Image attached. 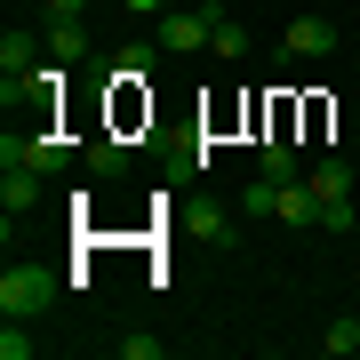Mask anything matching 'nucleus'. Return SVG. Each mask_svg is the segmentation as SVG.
Returning <instances> with one entry per match:
<instances>
[{
  "label": "nucleus",
  "instance_id": "obj_1",
  "mask_svg": "<svg viewBox=\"0 0 360 360\" xmlns=\"http://www.w3.org/2000/svg\"><path fill=\"white\" fill-rule=\"evenodd\" d=\"M56 288H65V281H56L49 264H32V257L8 264V272H0V321H32V312H49Z\"/></svg>",
  "mask_w": 360,
  "mask_h": 360
},
{
  "label": "nucleus",
  "instance_id": "obj_2",
  "mask_svg": "<svg viewBox=\"0 0 360 360\" xmlns=\"http://www.w3.org/2000/svg\"><path fill=\"white\" fill-rule=\"evenodd\" d=\"M65 160H72V144L56 129H40V120H25V129L0 136V168H40V176H49V168H65Z\"/></svg>",
  "mask_w": 360,
  "mask_h": 360
},
{
  "label": "nucleus",
  "instance_id": "obj_3",
  "mask_svg": "<svg viewBox=\"0 0 360 360\" xmlns=\"http://www.w3.org/2000/svg\"><path fill=\"white\" fill-rule=\"evenodd\" d=\"M217 16H224V8H168V16H160V49H168V56L208 49V40H217Z\"/></svg>",
  "mask_w": 360,
  "mask_h": 360
},
{
  "label": "nucleus",
  "instance_id": "obj_4",
  "mask_svg": "<svg viewBox=\"0 0 360 360\" xmlns=\"http://www.w3.org/2000/svg\"><path fill=\"white\" fill-rule=\"evenodd\" d=\"M0 208H8L0 217V240H16V224L40 208V168H0Z\"/></svg>",
  "mask_w": 360,
  "mask_h": 360
},
{
  "label": "nucleus",
  "instance_id": "obj_5",
  "mask_svg": "<svg viewBox=\"0 0 360 360\" xmlns=\"http://www.w3.org/2000/svg\"><path fill=\"white\" fill-rule=\"evenodd\" d=\"M336 49V25L328 16H296V25L281 32V56H296V65H312V56H328Z\"/></svg>",
  "mask_w": 360,
  "mask_h": 360
},
{
  "label": "nucleus",
  "instance_id": "obj_6",
  "mask_svg": "<svg viewBox=\"0 0 360 360\" xmlns=\"http://www.w3.org/2000/svg\"><path fill=\"white\" fill-rule=\"evenodd\" d=\"M272 224H321V193H312L304 176H288L281 200H272Z\"/></svg>",
  "mask_w": 360,
  "mask_h": 360
},
{
  "label": "nucleus",
  "instance_id": "obj_7",
  "mask_svg": "<svg viewBox=\"0 0 360 360\" xmlns=\"http://www.w3.org/2000/svg\"><path fill=\"white\" fill-rule=\"evenodd\" d=\"M40 56H49V49H40L32 32H8V40H0V80H32Z\"/></svg>",
  "mask_w": 360,
  "mask_h": 360
},
{
  "label": "nucleus",
  "instance_id": "obj_8",
  "mask_svg": "<svg viewBox=\"0 0 360 360\" xmlns=\"http://www.w3.org/2000/svg\"><path fill=\"white\" fill-rule=\"evenodd\" d=\"M304 184L321 193V208H328V200H352V160H336V153H328V160H312V168H304Z\"/></svg>",
  "mask_w": 360,
  "mask_h": 360
},
{
  "label": "nucleus",
  "instance_id": "obj_9",
  "mask_svg": "<svg viewBox=\"0 0 360 360\" xmlns=\"http://www.w3.org/2000/svg\"><path fill=\"white\" fill-rule=\"evenodd\" d=\"M40 49H49V65H80V56H89V32H80V25H49Z\"/></svg>",
  "mask_w": 360,
  "mask_h": 360
},
{
  "label": "nucleus",
  "instance_id": "obj_10",
  "mask_svg": "<svg viewBox=\"0 0 360 360\" xmlns=\"http://www.w3.org/2000/svg\"><path fill=\"white\" fill-rule=\"evenodd\" d=\"M321 352H328V360H352V352H360V321H352V312H336V321H328Z\"/></svg>",
  "mask_w": 360,
  "mask_h": 360
},
{
  "label": "nucleus",
  "instance_id": "obj_11",
  "mask_svg": "<svg viewBox=\"0 0 360 360\" xmlns=\"http://www.w3.org/2000/svg\"><path fill=\"white\" fill-rule=\"evenodd\" d=\"M89 168H96V176H129V144H120V136H96L89 144Z\"/></svg>",
  "mask_w": 360,
  "mask_h": 360
},
{
  "label": "nucleus",
  "instance_id": "obj_12",
  "mask_svg": "<svg viewBox=\"0 0 360 360\" xmlns=\"http://www.w3.org/2000/svg\"><path fill=\"white\" fill-rule=\"evenodd\" d=\"M208 49H217V56H232V65H240V56L257 49V40H248V25H232V16H217V40H208Z\"/></svg>",
  "mask_w": 360,
  "mask_h": 360
},
{
  "label": "nucleus",
  "instance_id": "obj_13",
  "mask_svg": "<svg viewBox=\"0 0 360 360\" xmlns=\"http://www.w3.org/2000/svg\"><path fill=\"white\" fill-rule=\"evenodd\" d=\"M257 168H264L272 184H288V176H304V168H296V153H288L281 136H264V160H257Z\"/></svg>",
  "mask_w": 360,
  "mask_h": 360
},
{
  "label": "nucleus",
  "instance_id": "obj_14",
  "mask_svg": "<svg viewBox=\"0 0 360 360\" xmlns=\"http://www.w3.org/2000/svg\"><path fill=\"white\" fill-rule=\"evenodd\" d=\"M200 240L208 248H240V224H232L224 208H208V217H200Z\"/></svg>",
  "mask_w": 360,
  "mask_h": 360
},
{
  "label": "nucleus",
  "instance_id": "obj_15",
  "mask_svg": "<svg viewBox=\"0 0 360 360\" xmlns=\"http://www.w3.org/2000/svg\"><path fill=\"white\" fill-rule=\"evenodd\" d=\"M168 352V336H153V328H136V336H120V360H160Z\"/></svg>",
  "mask_w": 360,
  "mask_h": 360
},
{
  "label": "nucleus",
  "instance_id": "obj_16",
  "mask_svg": "<svg viewBox=\"0 0 360 360\" xmlns=\"http://www.w3.org/2000/svg\"><path fill=\"white\" fill-rule=\"evenodd\" d=\"M272 200H281V184H272V176H257V184L240 193V208H248V217H272Z\"/></svg>",
  "mask_w": 360,
  "mask_h": 360
},
{
  "label": "nucleus",
  "instance_id": "obj_17",
  "mask_svg": "<svg viewBox=\"0 0 360 360\" xmlns=\"http://www.w3.org/2000/svg\"><path fill=\"white\" fill-rule=\"evenodd\" d=\"M0 360H32V336H25V321H8V328H0Z\"/></svg>",
  "mask_w": 360,
  "mask_h": 360
},
{
  "label": "nucleus",
  "instance_id": "obj_18",
  "mask_svg": "<svg viewBox=\"0 0 360 360\" xmlns=\"http://www.w3.org/2000/svg\"><path fill=\"white\" fill-rule=\"evenodd\" d=\"M40 16L49 25H72V16H89V0H40Z\"/></svg>",
  "mask_w": 360,
  "mask_h": 360
},
{
  "label": "nucleus",
  "instance_id": "obj_19",
  "mask_svg": "<svg viewBox=\"0 0 360 360\" xmlns=\"http://www.w3.org/2000/svg\"><path fill=\"white\" fill-rule=\"evenodd\" d=\"M321 232H352V200H328L321 208Z\"/></svg>",
  "mask_w": 360,
  "mask_h": 360
},
{
  "label": "nucleus",
  "instance_id": "obj_20",
  "mask_svg": "<svg viewBox=\"0 0 360 360\" xmlns=\"http://www.w3.org/2000/svg\"><path fill=\"white\" fill-rule=\"evenodd\" d=\"M129 16H168V0H120Z\"/></svg>",
  "mask_w": 360,
  "mask_h": 360
},
{
  "label": "nucleus",
  "instance_id": "obj_21",
  "mask_svg": "<svg viewBox=\"0 0 360 360\" xmlns=\"http://www.w3.org/2000/svg\"><path fill=\"white\" fill-rule=\"evenodd\" d=\"M352 16H360V8H352Z\"/></svg>",
  "mask_w": 360,
  "mask_h": 360
}]
</instances>
